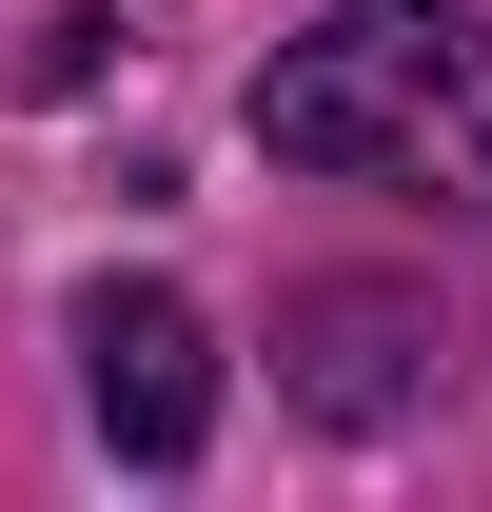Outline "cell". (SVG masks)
<instances>
[{
	"label": "cell",
	"mask_w": 492,
	"mask_h": 512,
	"mask_svg": "<svg viewBox=\"0 0 492 512\" xmlns=\"http://www.w3.org/2000/svg\"><path fill=\"white\" fill-rule=\"evenodd\" d=\"M296 394L335 434H394L414 394H453V316L433 296H296Z\"/></svg>",
	"instance_id": "cell-3"
},
{
	"label": "cell",
	"mask_w": 492,
	"mask_h": 512,
	"mask_svg": "<svg viewBox=\"0 0 492 512\" xmlns=\"http://www.w3.org/2000/svg\"><path fill=\"white\" fill-rule=\"evenodd\" d=\"M79 394H99V434L138 453V473H178L197 434H217V335H197V296H79Z\"/></svg>",
	"instance_id": "cell-2"
},
{
	"label": "cell",
	"mask_w": 492,
	"mask_h": 512,
	"mask_svg": "<svg viewBox=\"0 0 492 512\" xmlns=\"http://www.w3.org/2000/svg\"><path fill=\"white\" fill-rule=\"evenodd\" d=\"M256 138L296 178H414L492 217V20L473 0H335L315 40H276Z\"/></svg>",
	"instance_id": "cell-1"
}]
</instances>
